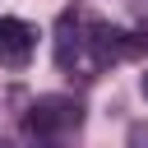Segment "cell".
Here are the masks:
<instances>
[{"mask_svg": "<svg viewBox=\"0 0 148 148\" xmlns=\"http://www.w3.org/2000/svg\"><path fill=\"white\" fill-rule=\"evenodd\" d=\"M79 116H83V106L74 102V97H37L32 102V111H28V130L32 134H60V130H74L79 125Z\"/></svg>", "mask_w": 148, "mask_h": 148, "instance_id": "6da1fadb", "label": "cell"}, {"mask_svg": "<svg viewBox=\"0 0 148 148\" xmlns=\"http://www.w3.org/2000/svg\"><path fill=\"white\" fill-rule=\"evenodd\" d=\"M37 51V28L23 18H0V65L23 69Z\"/></svg>", "mask_w": 148, "mask_h": 148, "instance_id": "7a4b0ae2", "label": "cell"}, {"mask_svg": "<svg viewBox=\"0 0 148 148\" xmlns=\"http://www.w3.org/2000/svg\"><path fill=\"white\" fill-rule=\"evenodd\" d=\"M143 97H148V74H143Z\"/></svg>", "mask_w": 148, "mask_h": 148, "instance_id": "3957f363", "label": "cell"}]
</instances>
